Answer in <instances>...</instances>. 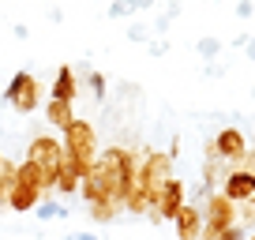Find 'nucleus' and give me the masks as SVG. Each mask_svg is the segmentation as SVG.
Returning <instances> with one entry per match:
<instances>
[{
  "label": "nucleus",
  "instance_id": "1",
  "mask_svg": "<svg viewBox=\"0 0 255 240\" xmlns=\"http://www.w3.org/2000/svg\"><path fill=\"white\" fill-rule=\"evenodd\" d=\"M139 161L131 150H124V146H109V150H102L94 158V165H90V173L83 176V199L94 207V203H109V207H117V203H124L128 195V184L135 180L139 173Z\"/></svg>",
  "mask_w": 255,
  "mask_h": 240
},
{
  "label": "nucleus",
  "instance_id": "2",
  "mask_svg": "<svg viewBox=\"0 0 255 240\" xmlns=\"http://www.w3.org/2000/svg\"><path fill=\"white\" fill-rule=\"evenodd\" d=\"M173 154L158 150V154H146L143 161H139V173L135 180L128 184V195H124V207L135 210V214H143L146 207H154V199L161 195V188L173 180Z\"/></svg>",
  "mask_w": 255,
  "mask_h": 240
},
{
  "label": "nucleus",
  "instance_id": "3",
  "mask_svg": "<svg viewBox=\"0 0 255 240\" xmlns=\"http://www.w3.org/2000/svg\"><path fill=\"white\" fill-rule=\"evenodd\" d=\"M45 188H49V184L41 180V173L30 165V161H23V165L15 169V180H11V188H8V195H4V199H8L11 210H34Z\"/></svg>",
  "mask_w": 255,
  "mask_h": 240
},
{
  "label": "nucleus",
  "instance_id": "4",
  "mask_svg": "<svg viewBox=\"0 0 255 240\" xmlns=\"http://www.w3.org/2000/svg\"><path fill=\"white\" fill-rule=\"evenodd\" d=\"M60 146L68 154L75 158V165L83 169V173H90V165H94V158H98V135H94V128H90L87 120H79L75 117L68 128H64V139H60Z\"/></svg>",
  "mask_w": 255,
  "mask_h": 240
},
{
  "label": "nucleus",
  "instance_id": "5",
  "mask_svg": "<svg viewBox=\"0 0 255 240\" xmlns=\"http://www.w3.org/2000/svg\"><path fill=\"white\" fill-rule=\"evenodd\" d=\"M60 154H64V146H60V139H53V135H38L30 143V154H26V161L41 173V180H45L49 188L56 184V173H60Z\"/></svg>",
  "mask_w": 255,
  "mask_h": 240
},
{
  "label": "nucleus",
  "instance_id": "6",
  "mask_svg": "<svg viewBox=\"0 0 255 240\" xmlns=\"http://www.w3.org/2000/svg\"><path fill=\"white\" fill-rule=\"evenodd\" d=\"M4 98L11 102L15 113H34L41 105V83L34 79L30 72H15L11 83H8V90H4Z\"/></svg>",
  "mask_w": 255,
  "mask_h": 240
},
{
  "label": "nucleus",
  "instance_id": "7",
  "mask_svg": "<svg viewBox=\"0 0 255 240\" xmlns=\"http://www.w3.org/2000/svg\"><path fill=\"white\" fill-rule=\"evenodd\" d=\"M233 225H237L233 203L225 199V195H210L207 210H203V233H199V240H218L225 229H233Z\"/></svg>",
  "mask_w": 255,
  "mask_h": 240
},
{
  "label": "nucleus",
  "instance_id": "8",
  "mask_svg": "<svg viewBox=\"0 0 255 240\" xmlns=\"http://www.w3.org/2000/svg\"><path fill=\"white\" fill-rule=\"evenodd\" d=\"M207 158H225V161H244L248 158V139L240 128H222L218 139L207 146Z\"/></svg>",
  "mask_w": 255,
  "mask_h": 240
},
{
  "label": "nucleus",
  "instance_id": "9",
  "mask_svg": "<svg viewBox=\"0 0 255 240\" xmlns=\"http://www.w3.org/2000/svg\"><path fill=\"white\" fill-rule=\"evenodd\" d=\"M222 195L229 203H255V173L252 169H229Z\"/></svg>",
  "mask_w": 255,
  "mask_h": 240
},
{
  "label": "nucleus",
  "instance_id": "10",
  "mask_svg": "<svg viewBox=\"0 0 255 240\" xmlns=\"http://www.w3.org/2000/svg\"><path fill=\"white\" fill-rule=\"evenodd\" d=\"M180 207H184V184H180V180H169V184L161 188V195L154 199V210L173 222V218L180 214Z\"/></svg>",
  "mask_w": 255,
  "mask_h": 240
},
{
  "label": "nucleus",
  "instance_id": "11",
  "mask_svg": "<svg viewBox=\"0 0 255 240\" xmlns=\"http://www.w3.org/2000/svg\"><path fill=\"white\" fill-rule=\"evenodd\" d=\"M173 225H176V237H180V240H199V233H203V210L184 203L180 214L173 218Z\"/></svg>",
  "mask_w": 255,
  "mask_h": 240
},
{
  "label": "nucleus",
  "instance_id": "12",
  "mask_svg": "<svg viewBox=\"0 0 255 240\" xmlns=\"http://www.w3.org/2000/svg\"><path fill=\"white\" fill-rule=\"evenodd\" d=\"M75 94H79V90H75V72L64 64L60 72H56V83H53V102H68L72 105Z\"/></svg>",
  "mask_w": 255,
  "mask_h": 240
},
{
  "label": "nucleus",
  "instance_id": "13",
  "mask_svg": "<svg viewBox=\"0 0 255 240\" xmlns=\"http://www.w3.org/2000/svg\"><path fill=\"white\" fill-rule=\"evenodd\" d=\"M45 113H49V120H53V128H68V124L75 120V113H72L68 102H49Z\"/></svg>",
  "mask_w": 255,
  "mask_h": 240
},
{
  "label": "nucleus",
  "instance_id": "14",
  "mask_svg": "<svg viewBox=\"0 0 255 240\" xmlns=\"http://www.w3.org/2000/svg\"><path fill=\"white\" fill-rule=\"evenodd\" d=\"M15 169H19V165H11V161H4V154H0V199L8 195L11 180H15Z\"/></svg>",
  "mask_w": 255,
  "mask_h": 240
},
{
  "label": "nucleus",
  "instance_id": "15",
  "mask_svg": "<svg viewBox=\"0 0 255 240\" xmlns=\"http://www.w3.org/2000/svg\"><path fill=\"white\" fill-rule=\"evenodd\" d=\"M38 218H41V222H49V218H68V210H64L60 203L49 199V203H38Z\"/></svg>",
  "mask_w": 255,
  "mask_h": 240
},
{
  "label": "nucleus",
  "instance_id": "16",
  "mask_svg": "<svg viewBox=\"0 0 255 240\" xmlns=\"http://www.w3.org/2000/svg\"><path fill=\"white\" fill-rule=\"evenodd\" d=\"M218 53H222V41H218V38H203L199 41V56L210 60V56H218Z\"/></svg>",
  "mask_w": 255,
  "mask_h": 240
},
{
  "label": "nucleus",
  "instance_id": "17",
  "mask_svg": "<svg viewBox=\"0 0 255 240\" xmlns=\"http://www.w3.org/2000/svg\"><path fill=\"white\" fill-rule=\"evenodd\" d=\"M90 214H94L98 222H113V214H117V207H109V203H94V207H90Z\"/></svg>",
  "mask_w": 255,
  "mask_h": 240
},
{
  "label": "nucleus",
  "instance_id": "18",
  "mask_svg": "<svg viewBox=\"0 0 255 240\" xmlns=\"http://www.w3.org/2000/svg\"><path fill=\"white\" fill-rule=\"evenodd\" d=\"M90 90H94L98 98H105V79H102L98 72H90Z\"/></svg>",
  "mask_w": 255,
  "mask_h": 240
},
{
  "label": "nucleus",
  "instance_id": "19",
  "mask_svg": "<svg viewBox=\"0 0 255 240\" xmlns=\"http://www.w3.org/2000/svg\"><path fill=\"white\" fill-rule=\"evenodd\" d=\"M218 240H244V233H240L237 225H233V229H225V233H222V237H218Z\"/></svg>",
  "mask_w": 255,
  "mask_h": 240
},
{
  "label": "nucleus",
  "instance_id": "20",
  "mask_svg": "<svg viewBox=\"0 0 255 240\" xmlns=\"http://www.w3.org/2000/svg\"><path fill=\"white\" fill-rule=\"evenodd\" d=\"M128 38H131V41H143L146 30H143V26H131V30H128Z\"/></svg>",
  "mask_w": 255,
  "mask_h": 240
},
{
  "label": "nucleus",
  "instance_id": "21",
  "mask_svg": "<svg viewBox=\"0 0 255 240\" xmlns=\"http://www.w3.org/2000/svg\"><path fill=\"white\" fill-rule=\"evenodd\" d=\"M252 11H255V8H252V4H248V0H244V4H237V15H240V19H248V15H252Z\"/></svg>",
  "mask_w": 255,
  "mask_h": 240
},
{
  "label": "nucleus",
  "instance_id": "22",
  "mask_svg": "<svg viewBox=\"0 0 255 240\" xmlns=\"http://www.w3.org/2000/svg\"><path fill=\"white\" fill-rule=\"evenodd\" d=\"M244 49H248V60H255V38H248V45H244Z\"/></svg>",
  "mask_w": 255,
  "mask_h": 240
},
{
  "label": "nucleus",
  "instance_id": "23",
  "mask_svg": "<svg viewBox=\"0 0 255 240\" xmlns=\"http://www.w3.org/2000/svg\"><path fill=\"white\" fill-rule=\"evenodd\" d=\"M68 240H98V237H90V233H72Z\"/></svg>",
  "mask_w": 255,
  "mask_h": 240
},
{
  "label": "nucleus",
  "instance_id": "24",
  "mask_svg": "<svg viewBox=\"0 0 255 240\" xmlns=\"http://www.w3.org/2000/svg\"><path fill=\"white\" fill-rule=\"evenodd\" d=\"M248 240H255V233H252V237H248Z\"/></svg>",
  "mask_w": 255,
  "mask_h": 240
}]
</instances>
